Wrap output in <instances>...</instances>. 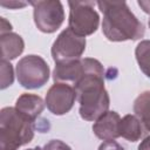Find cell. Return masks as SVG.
<instances>
[{
  "mask_svg": "<svg viewBox=\"0 0 150 150\" xmlns=\"http://www.w3.org/2000/svg\"><path fill=\"white\" fill-rule=\"evenodd\" d=\"M83 77L74 86L80 103V116L84 121H96L110 105V97L104 88V69L102 63L91 57L82 59Z\"/></svg>",
  "mask_w": 150,
  "mask_h": 150,
  "instance_id": "1",
  "label": "cell"
},
{
  "mask_svg": "<svg viewBox=\"0 0 150 150\" xmlns=\"http://www.w3.org/2000/svg\"><path fill=\"white\" fill-rule=\"evenodd\" d=\"M96 4L103 13L102 33L109 41L123 42L144 36L143 23L130 11L125 1L101 0Z\"/></svg>",
  "mask_w": 150,
  "mask_h": 150,
  "instance_id": "2",
  "label": "cell"
},
{
  "mask_svg": "<svg viewBox=\"0 0 150 150\" xmlns=\"http://www.w3.org/2000/svg\"><path fill=\"white\" fill-rule=\"evenodd\" d=\"M35 122L26 118L13 107L0 111V150H18L32 142Z\"/></svg>",
  "mask_w": 150,
  "mask_h": 150,
  "instance_id": "3",
  "label": "cell"
},
{
  "mask_svg": "<svg viewBox=\"0 0 150 150\" xmlns=\"http://www.w3.org/2000/svg\"><path fill=\"white\" fill-rule=\"evenodd\" d=\"M16 79L21 87L26 89H38L43 87L50 75L47 62L39 55H27L19 60L15 67Z\"/></svg>",
  "mask_w": 150,
  "mask_h": 150,
  "instance_id": "4",
  "label": "cell"
},
{
  "mask_svg": "<svg viewBox=\"0 0 150 150\" xmlns=\"http://www.w3.org/2000/svg\"><path fill=\"white\" fill-rule=\"evenodd\" d=\"M94 5V1H68V28L83 38L94 34L100 25V15Z\"/></svg>",
  "mask_w": 150,
  "mask_h": 150,
  "instance_id": "5",
  "label": "cell"
},
{
  "mask_svg": "<svg viewBox=\"0 0 150 150\" xmlns=\"http://www.w3.org/2000/svg\"><path fill=\"white\" fill-rule=\"evenodd\" d=\"M33 6L34 22L38 29L46 34L55 33L64 21V9L59 0L29 1Z\"/></svg>",
  "mask_w": 150,
  "mask_h": 150,
  "instance_id": "6",
  "label": "cell"
},
{
  "mask_svg": "<svg viewBox=\"0 0 150 150\" xmlns=\"http://www.w3.org/2000/svg\"><path fill=\"white\" fill-rule=\"evenodd\" d=\"M86 38L66 28L59 34L52 46V57L55 63L79 60L86 50Z\"/></svg>",
  "mask_w": 150,
  "mask_h": 150,
  "instance_id": "7",
  "label": "cell"
},
{
  "mask_svg": "<svg viewBox=\"0 0 150 150\" xmlns=\"http://www.w3.org/2000/svg\"><path fill=\"white\" fill-rule=\"evenodd\" d=\"M76 100V90L73 86L67 83H54L47 91L45 103L47 109L56 115L61 116L71 110Z\"/></svg>",
  "mask_w": 150,
  "mask_h": 150,
  "instance_id": "8",
  "label": "cell"
},
{
  "mask_svg": "<svg viewBox=\"0 0 150 150\" xmlns=\"http://www.w3.org/2000/svg\"><path fill=\"white\" fill-rule=\"evenodd\" d=\"M83 75L84 67L82 59L55 63V68L53 70V80L55 83H67L73 84V87L83 77Z\"/></svg>",
  "mask_w": 150,
  "mask_h": 150,
  "instance_id": "9",
  "label": "cell"
},
{
  "mask_svg": "<svg viewBox=\"0 0 150 150\" xmlns=\"http://www.w3.org/2000/svg\"><path fill=\"white\" fill-rule=\"evenodd\" d=\"M120 122L121 117L116 111L108 110L93 124L95 136L102 141H115L120 137Z\"/></svg>",
  "mask_w": 150,
  "mask_h": 150,
  "instance_id": "10",
  "label": "cell"
},
{
  "mask_svg": "<svg viewBox=\"0 0 150 150\" xmlns=\"http://www.w3.org/2000/svg\"><path fill=\"white\" fill-rule=\"evenodd\" d=\"M45 105H46V103L39 95L23 93L16 98L14 108L21 115H23L26 118L35 122V120L43 111Z\"/></svg>",
  "mask_w": 150,
  "mask_h": 150,
  "instance_id": "11",
  "label": "cell"
},
{
  "mask_svg": "<svg viewBox=\"0 0 150 150\" xmlns=\"http://www.w3.org/2000/svg\"><path fill=\"white\" fill-rule=\"evenodd\" d=\"M0 47H1V60L11 61L22 54L25 49V41L19 34L11 32L6 34H1Z\"/></svg>",
  "mask_w": 150,
  "mask_h": 150,
  "instance_id": "12",
  "label": "cell"
},
{
  "mask_svg": "<svg viewBox=\"0 0 150 150\" xmlns=\"http://www.w3.org/2000/svg\"><path fill=\"white\" fill-rule=\"evenodd\" d=\"M118 131H120V137H123L129 142L139 141L144 134L141 121L136 115H131V114H128L123 118H121Z\"/></svg>",
  "mask_w": 150,
  "mask_h": 150,
  "instance_id": "13",
  "label": "cell"
},
{
  "mask_svg": "<svg viewBox=\"0 0 150 150\" xmlns=\"http://www.w3.org/2000/svg\"><path fill=\"white\" fill-rule=\"evenodd\" d=\"M134 112L145 131L150 132V91L141 93L134 101Z\"/></svg>",
  "mask_w": 150,
  "mask_h": 150,
  "instance_id": "14",
  "label": "cell"
},
{
  "mask_svg": "<svg viewBox=\"0 0 150 150\" xmlns=\"http://www.w3.org/2000/svg\"><path fill=\"white\" fill-rule=\"evenodd\" d=\"M136 61L143 74L150 79V40H142L135 49Z\"/></svg>",
  "mask_w": 150,
  "mask_h": 150,
  "instance_id": "15",
  "label": "cell"
},
{
  "mask_svg": "<svg viewBox=\"0 0 150 150\" xmlns=\"http://www.w3.org/2000/svg\"><path fill=\"white\" fill-rule=\"evenodd\" d=\"M13 81H14V71L11 62L1 60V86H0L1 90L12 86Z\"/></svg>",
  "mask_w": 150,
  "mask_h": 150,
  "instance_id": "16",
  "label": "cell"
},
{
  "mask_svg": "<svg viewBox=\"0 0 150 150\" xmlns=\"http://www.w3.org/2000/svg\"><path fill=\"white\" fill-rule=\"evenodd\" d=\"M42 150H71V148L60 139H52L45 144Z\"/></svg>",
  "mask_w": 150,
  "mask_h": 150,
  "instance_id": "17",
  "label": "cell"
},
{
  "mask_svg": "<svg viewBox=\"0 0 150 150\" xmlns=\"http://www.w3.org/2000/svg\"><path fill=\"white\" fill-rule=\"evenodd\" d=\"M98 150H124V148L115 141H104L98 146Z\"/></svg>",
  "mask_w": 150,
  "mask_h": 150,
  "instance_id": "18",
  "label": "cell"
},
{
  "mask_svg": "<svg viewBox=\"0 0 150 150\" xmlns=\"http://www.w3.org/2000/svg\"><path fill=\"white\" fill-rule=\"evenodd\" d=\"M27 4L29 2H20V1H9V2H0L1 6L4 7H8V8H13V9H16V8H21V7H25Z\"/></svg>",
  "mask_w": 150,
  "mask_h": 150,
  "instance_id": "19",
  "label": "cell"
},
{
  "mask_svg": "<svg viewBox=\"0 0 150 150\" xmlns=\"http://www.w3.org/2000/svg\"><path fill=\"white\" fill-rule=\"evenodd\" d=\"M11 30H12V25H11L5 18H1L0 33H1V34H6V33H11Z\"/></svg>",
  "mask_w": 150,
  "mask_h": 150,
  "instance_id": "20",
  "label": "cell"
},
{
  "mask_svg": "<svg viewBox=\"0 0 150 150\" xmlns=\"http://www.w3.org/2000/svg\"><path fill=\"white\" fill-rule=\"evenodd\" d=\"M137 150H150V135L146 136V137L139 143Z\"/></svg>",
  "mask_w": 150,
  "mask_h": 150,
  "instance_id": "21",
  "label": "cell"
},
{
  "mask_svg": "<svg viewBox=\"0 0 150 150\" xmlns=\"http://www.w3.org/2000/svg\"><path fill=\"white\" fill-rule=\"evenodd\" d=\"M138 6L143 9L144 13L150 14V1H144V0H139L138 1Z\"/></svg>",
  "mask_w": 150,
  "mask_h": 150,
  "instance_id": "22",
  "label": "cell"
},
{
  "mask_svg": "<svg viewBox=\"0 0 150 150\" xmlns=\"http://www.w3.org/2000/svg\"><path fill=\"white\" fill-rule=\"evenodd\" d=\"M27 150H42L40 146H35V148H32V149H27Z\"/></svg>",
  "mask_w": 150,
  "mask_h": 150,
  "instance_id": "23",
  "label": "cell"
},
{
  "mask_svg": "<svg viewBox=\"0 0 150 150\" xmlns=\"http://www.w3.org/2000/svg\"><path fill=\"white\" fill-rule=\"evenodd\" d=\"M148 25H149V28H150V18H149V21H148Z\"/></svg>",
  "mask_w": 150,
  "mask_h": 150,
  "instance_id": "24",
  "label": "cell"
}]
</instances>
